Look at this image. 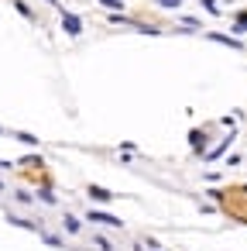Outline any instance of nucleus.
<instances>
[{"label":"nucleus","instance_id":"f03ea898","mask_svg":"<svg viewBox=\"0 0 247 251\" xmlns=\"http://www.w3.org/2000/svg\"><path fill=\"white\" fill-rule=\"evenodd\" d=\"M62 28H65L69 34H79V31H82V21H79L76 14H62Z\"/></svg>","mask_w":247,"mask_h":251},{"label":"nucleus","instance_id":"f257e3e1","mask_svg":"<svg viewBox=\"0 0 247 251\" xmlns=\"http://www.w3.org/2000/svg\"><path fill=\"white\" fill-rule=\"evenodd\" d=\"M86 217H90V220H96V224H110V227H120V220L113 217V213H103V210H90Z\"/></svg>","mask_w":247,"mask_h":251},{"label":"nucleus","instance_id":"9d476101","mask_svg":"<svg viewBox=\"0 0 247 251\" xmlns=\"http://www.w3.org/2000/svg\"><path fill=\"white\" fill-rule=\"evenodd\" d=\"M48 4H59V0H48Z\"/></svg>","mask_w":247,"mask_h":251},{"label":"nucleus","instance_id":"423d86ee","mask_svg":"<svg viewBox=\"0 0 247 251\" xmlns=\"http://www.w3.org/2000/svg\"><path fill=\"white\" fill-rule=\"evenodd\" d=\"M90 193H93L96 200H110V193H107V189H100V186H90Z\"/></svg>","mask_w":247,"mask_h":251},{"label":"nucleus","instance_id":"0eeeda50","mask_svg":"<svg viewBox=\"0 0 247 251\" xmlns=\"http://www.w3.org/2000/svg\"><path fill=\"white\" fill-rule=\"evenodd\" d=\"M103 7H113V11H120V0H100Z\"/></svg>","mask_w":247,"mask_h":251},{"label":"nucleus","instance_id":"7ed1b4c3","mask_svg":"<svg viewBox=\"0 0 247 251\" xmlns=\"http://www.w3.org/2000/svg\"><path fill=\"white\" fill-rule=\"evenodd\" d=\"M210 42H220V45H227V48H244V45H240V38H230V34H220V31H213V34H210Z\"/></svg>","mask_w":247,"mask_h":251},{"label":"nucleus","instance_id":"20e7f679","mask_svg":"<svg viewBox=\"0 0 247 251\" xmlns=\"http://www.w3.org/2000/svg\"><path fill=\"white\" fill-rule=\"evenodd\" d=\"M230 141H233V134H227V138H223V145H216V148H213L210 155H206V162H216V158H220V155L227 152V145H230Z\"/></svg>","mask_w":247,"mask_h":251},{"label":"nucleus","instance_id":"39448f33","mask_svg":"<svg viewBox=\"0 0 247 251\" xmlns=\"http://www.w3.org/2000/svg\"><path fill=\"white\" fill-rule=\"evenodd\" d=\"M233 31H237V34H244V31H247V14H240V17H237V24H233Z\"/></svg>","mask_w":247,"mask_h":251},{"label":"nucleus","instance_id":"6e6552de","mask_svg":"<svg viewBox=\"0 0 247 251\" xmlns=\"http://www.w3.org/2000/svg\"><path fill=\"white\" fill-rule=\"evenodd\" d=\"M158 4H161V7H179L182 0H158Z\"/></svg>","mask_w":247,"mask_h":251},{"label":"nucleus","instance_id":"1a4fd4ad","mask_svg":"<svg viewBox=\"0 0 247 251\" xmlns=\"http://www.w3.org/2000/svg\"><path fill=\"white\" fill-rule=\"evenodd\" d=\"M202 7H206V11H213V14H216V0H202Z\"/></svg>","mask_w":247,"mask_h":251}]
</instances>
